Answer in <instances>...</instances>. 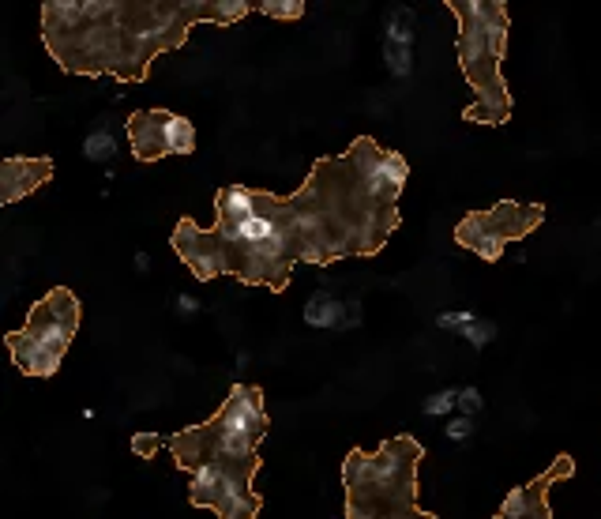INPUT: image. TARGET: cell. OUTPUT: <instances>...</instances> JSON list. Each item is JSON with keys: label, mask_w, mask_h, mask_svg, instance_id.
<instances>
[{"label": "cell", "mask_w": 601, "mask_h": 519, "mask_svg": "<svg viewBox=\"0 0 601 519\" xmlns=\"http://www.w3.org/2000/svg\"><path fill=\"white\" fill-rule=\"evenodd\" d=\"M410 162L372 136H357L342 155L312 162L293 196L226 185L215 196L211 230L181 219L170 245L200 283L237 279L282 294L297 264L331 268L346 256H376L402 226L399 196Z\"/></svg>", "instance_id": "cell-1"}, {"label": "cell", "mask_w": 601, "mask_h": 519, "mask_svg": "<svg viewBox=\"0 0 601 519\" xmlns=\"http://www.w3.org/2000/svg\"><path fill=\"white\" fill-rule=\"evenodd\" d=\"M248 0H46L42 42L68 76H117L143 83L151 64L181 49L196 23L230 27Z\"/></svg>", "instance_id": "cell-2"}, {"label": "cell", "mask_w": 601, "mask_h": 519, "mask_svg": "<svg viewBox=\"0 0 601 519\" xmlns=\"http://www.w3.org/2000/svg\"><path fill=\"white\" fill-rule=\"evenodd\" d=\"M271 429V414L263 407L256 384H233L215 418L188 425L181 433L158 437L136 433L132 452L139 459H155L170 452L177 471L188 474V501L211 508L218 519H256L263 501L256 493L260 474V444Z\"/></svg>", "instance_id": "cell-3"}, {"label": "cell", "mask_w": 601, "mask_h": 519, "mask_svg": "<svg viewBox=\"0 0 601 519\" xmlns=\"http://www.w3.org/2000/svg\"><path fill=\"white\" fill-rule=\"evenodd\" d=\"M447 12L455 16V27H459V38H455L459 72L474 91V102L463 110V121L504 128L515 110L508 79L500 72L511 38L508 4L504 0H447Z\"/></svg>", "instance_id": "cell-4"}, {"label": "cell", "mask_w": 601, "mask_h": 519, "mask_svg": "<svg viewBox=\"0 0 601 519\" xmlns=\"http://www.w3.org/2000/svg\"><path fill=\"white\" fill-rule=\"evenodd\" d=\"M421 459L425 444L410 433L387 437L372 452L354 448L342 463L346 519H436L417 501Z\"/></svg>", "instance_id": "cell-5"}, {"label": "cell", "mask_w": 601, "mask_h": 519, "mask_svg": "<svg viewBox=\"0 0 601 519\" xmlns=\"http://www.w3.org/2000/svg\"><path fill=\"white\" fill-rule=\"evenodd\" d=\"M79 320H83V309H79V298L68 286L46 290L31 305L27 324L4 335L8 354H12L19 373H27V377H53L61 369L68 346L76 343Z\"/></svg>", "instance_id": "cell-6"}, {"label": "cell", "mask_w": 601, "mask_h": 519, "mask_svg": "<svg viewBox=\"0 0 601 519\" xmlns=\"http://www.w3.org/2000/svg\"><path fill=\"white\" fill-rule=\"evenodd\" d=\"M545 222V204H519V200H496L485 211H470L455 226V245L496 264L511 241H523Z\"/></svg>", "instance_id": "cell-7"}, {"label": "cell", "mask_w": 601, "mask_h": 519, "mask_svg": "<svg viewBox=\"0 0 601 519\" xmlns=\"http://www.w3.org/2000/svg\"><path fill=\"white\" fill-rule=\"evenodd\" d=\"M128 151L136 162H162L196 151V125L170 110H132L124 121Z\"/></svg>", "instance_id": "cell-8"}, {"label": "cell", "mask_w": 601, "mask_h": 519, "mask_svg": "<svg viewBox=\"0 0 601 519\" xmlns=\"http://www.w3.org/2000/svg\"><path fill=\"white\" fill-rule=\"evenodd\" d=\"M53 181V158H4L0 162V204H16Z\"/></svg>", "instance_id": "cell-9"}, {"label": "cell", "mask_w": 601, "mask_h": 519, "mask_svg": "<svg viewBox=\"0 0 601 519\" xmlns=\"http://www.w3.org/2000/svg\"><path fill=\"white\" fill-rule=\"evenodd\" d=\"M357 305H346V301L331 298L327 290L312 294L309 305H305V324L309 328H350L357 320Z\"/></svg>", "instance_id": "cell-10"}, {"label": "cell", "mask_w": 601, "mask_h": 519, "mask_svg": "<svg viewBox=\"0 0 601 519\" xmlns=\"http://www.w3.org/2000/svg\"><path fill=\"white\" fill-rule=\"evenodd\" d=\"M417 42V31H414V12L410 8H387L384 12V46H395V49H414Z\"/></svg>", "instance_id": "cell-11"}, {"label": "cell", "mask_w": 601, "mask_h": 519, "mask_svg": "<svg viewBox=\"0 0 601 519\" xmlns=\"http://www.w3.org/2000/svg\"><path fill=\"white\" fill-rule=\"evenodd\" d=\"M256 12L267 19H301L305 16V0H260Z\"/></svg>", "instance_id": "cell-12"}, {"label": "cell", "mask_w": 601, "mask_h": 519, "mask_svg": "<svg viewBox=\"0 0 601 519\" xmlns=\"http://www.w3.org/2000/svg\"><path fill=\"white\" fill-rule=\"evenodd\" d=\"M83 155L91 158V162H109V158L117 155V140L109 132H91L87 143H83Z\"/></svg>", "instance_id": "cell-13"}, {"label": "cell", "mask_w": 601, "mask_h": 519, "mask_svg": "<svg viewBox=\"0 0 601 519\" xmlns=\"http://www.w3.org/2000/svg\"><path fill=\"white\" fill-rule=\"evenodd\" d=\"M459 407V388H444V392L429 395V403H425V414H451V410Z\"/></svg>", "instance_id": "cell-14"}, {"label": "cell", "mask_w": 601, "mask_h": 519, "mask_svg": "<svg viewBox=\"0 0 601 519\" xmlns=\"http://www.w3.org/2000/svg\"><path fill=\"white\" fill-rule=\"evenodd\" d=\"M459 331H463L466 339H470V343L478 346V350H481V346H485V343H489V339H493V335H496L493 324H489V320H478V316H474L470 324H463V328H459Z\"/></svg>", "instance_id": "cell-15"}, {"label": "cell", "mask_w": 601, "mask_h": 519, "mask_svg": "<svg viewBox=\"0 0 601 519\" xmlns=\"http://www.w3.org/2000/svg\"><path fill=\"white\" fill-rule=\"evenodd\" d=\"M459 410H463V414H478V410H481V392H478V388H463V392H459Z\"/></svg>", "instance_id": "cell-16"}, {"label": "cell", "mask_w": 601, "mask_h": 519, "mask_svg": "<svg viewBox=\"0 0 601 519\" xmlns=\"http://www.w3.org/2000/svg\"><path fill=\"white\" fill-rule=\"evenodd\" d=\"M447 437H451V441H466V437H470V418H455V422H447Z\"/></svg>", "instance_id": "cell-17"}, {"label": "cell", "mask_w": 601, "mask_h": 519, "mask_svg": "<svg viewBox=\"0 0 601 519\" xmlns=\"http://www.w3.org/2000/svg\"><path fill=\"white\" fill-rule=\"evenodd\" d=\"M177 309H188V313H192V309H196V301H192V298H177Z\"/></svg>", "instance_id": "cell-18"}, {"label": "cell", "mask_w": 601, "mask_h": 519, "mask_svg": "<svg viewBox=\"0 0 601 519\" xmlns=\"http://www.w3.org/2000/svg\"><path fill=\"white\" fill-rule=\"evenodd\" d=\"M493 519H504V516H493Z\"/></svg>", "instance_id": "cell-19"}]
</instances>
